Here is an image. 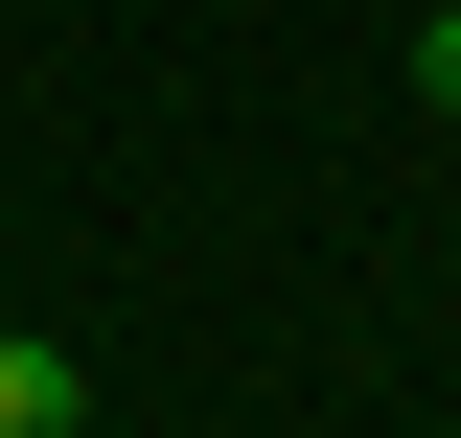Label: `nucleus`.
Wrapping results in <instances>:
<instances>
[{
    "label": "nucleus",
    "mask_w": 461,
    "mask_h": 438,
    "mask_svg": "<svg viewBox=\"0 0 461 438\" xmlns=\"http://www.w3.org/2000/svg\"><path fill=\"white\" fill-rule=\"evenodd\" d=\"M0 438H93V370H69L47 324H0Z\"/></svg>",
    "instance_id": "1"
},
{
    "label": "nucleus",
    "mask_w": 461,
    "mask_h": 438,
    "mask_svg": "<svg viewBox=\"0 0 461 438\" xmlns=\"http://www.w3.org/2000/svg\"><path fill=\"white\" fill-rule=\"evenodd\" d=\"M415 93H438V139H461V0H438V47H415Z\"/></svg>",
    "instance_id": "2"
}]
</instances>
